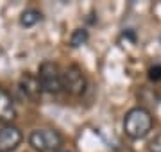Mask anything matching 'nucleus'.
<instances>
[{"label":"nucleus","instance_id":"obj_10","mask_svg":"<svg viewBox=\"0 0 161 152\" xmlns=\"http://www.w3.org/2000/svg\"><path fill=\"white\" fill-rule=\"evenodd\" d=\"M149 79L152 82H158L161 81V64H154L149 68Z\"/></svg>","mask_w":161,"mask_h":152},{"label":"nucleus","instance_id":"obj_2","mask_svg":"<svg viewBox=\"0 0 161 152\" xmlns=\"http://www.w3.org/2000/svg\"><path fill=\"white\" fill-rule=\"evenodd\" d=\"M29 145L38 152H58L63 136L54 129H34L29 134Z\"/></svg>","mask_w":161,"mask_h":152},{"label":"nucleus","instance_id":"obj_3","mask_svg":"<svg viewBox=\"0 0 161 152\" xmlns=\"http://www.w3.org/2000/svg\"><path fill=\"white\" fill-rule=\"evenodd\" d=\"M40 84L43 91L47 93H59L63 90V81H61V70L56 63L45 61L40 66V73H38Z\"/></svg>","mask_w":161,"mask_h":152},{"label":"nucleus","instance_id":"obj_6","mask_svg":"<svg viewBox=\"0 0 161 152\" xmlns=\"http://www.w3.org/2000/svg\"><path fill=\"white\" fill-rule=\"evenodd\" d=\"M14 118H16V107H14L11 95L4 88H0V122H4L6 125H11Z\"/></svg>","mask_w":161,"mask_h":152},{"label":"nucleus","instance_id":"obj_12","mask_svg":"<svg viewBox=\"0 0 161 152\" xmlns=\"http://www.w3.org/2000/svg\"><path fill=\"white\" fill-rule=\"evenodd\" d=\"M58 152H68V150H58Z\"/></svg>","mask_w":161,"mask_h":152},{"label":"nucleus","instance_id":"obj_11","mask_svg":"<svg viewBox=\"0 0 161 152\" xmlns=\"http://www.w3.org/2000/svg\"><path fill=\"white\" fill-rule=\"evenodd\" d=\"M149 152H161V133L149 141Z\"/></svg>","mask_w":161,"mask_h":152},{"label":"nucleus","instance_id":"obj_1","mask_svg":"<svg viewBox=\"0 0 161 152\" xmlns=\"http://www.w3.org/2000/svg\"><path fill=\"white\" fill-rule=\"evenodd\" d=\"M154 127V117L150 115L149 109L142 106L129 109L124 118V133L131 140H142L149 134Z\"/></svg>","mask_w":161,"mask_h":152},{"label":"nucleus","instance_id":"obj_7","mask_svg":"<svg viewBox=\"0 0 161 152\" xmlns=\"http://www.w3.org/2000/svg\"><path fill=\"white\" fill-rule=\"evenodd\" d=\"M20 88H22V91L25 93V97L31 99V100H38L41 97V91H43V88H41V84H40V79L34 77V75H29V73H25V75L22 77Z\"/></svg>","mask_w":161,"mask_h":152},{"label":"nucleus","instance_id":"obj_9","mask_svg":"<svg viewBox=\"0 0 161 152\" xmlns=\"http://www.w3.org/2000/svg\"><path fill=\"white\" fill-rule=\"evenodd\" d=\"M88 41V30L86 29H75L70 36V47H80V45H84Z\"/></svg>","mask_w":161,"mask_h":152},{"label":"nucleus","instance_id":"obj_5","mask_svg":"<svg viewBox=\"0 0 161 152\" xmlns=\"http://www.w3.org/2000/svg\"><path fill=\"white\" fill-rule=\"evenodd\" d=\"M23 140L22 131L14 125H4L0 129V152H13Z\"/></svg>","mask_w":161,"mask_h":152},{"label":"nucleus","instance_id":"obj_8","mask_svg":"<svg viewBox=\"0 0 161 152\" xmlns=\"http://www.w3.org/2000/svg\"><path fill=\"white\" fill-rule=\"evenodd\" d=\"M43 20V14H41L38 9H25L20 16V24L23 27H34L36 24H40Z\"/></svg>","mask_w":161,"mask_h":152},{"label":"nucleus","instance_id":"obj_4","mask_svg":"<svg viewBox=\"0 0 161 152\" xmlns=\"http://www.w3.org/2000/svg\"><path fill=\"white\" fill-rule=\"evenodd\" d=\"M61 81H63V90L74 97L82 95L86 90V77L77 64H70L64 72H61Z\"/></svg>","mask_w":161,"mask_h":152}]
</instances>
